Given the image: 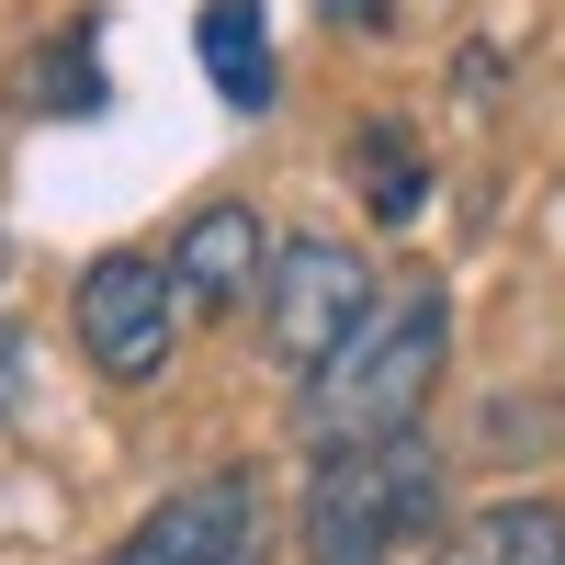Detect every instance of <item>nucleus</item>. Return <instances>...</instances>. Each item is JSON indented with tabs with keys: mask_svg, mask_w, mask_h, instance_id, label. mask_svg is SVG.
I'll return each mask as SVG.
<instances>
[{
	"mask_svg": "<svg viewBox=\"0 0 565 565\" xmlns=\"http://www.w3.org/2000/svg\"><path fill=\"white\" fill-rule=\"evenodd\" d=\"M271 554V509H260V476L226 463V476H193L170 487L148 521H136L103 565H260Z\"/></svg>",
	"mask_w": 565,
	"mask_h": 565,
	"instance_id": "obj_4",
	"label": "nucleus"
},
{
	"mask_svg": "<svg viewBox=\"0 0 565 565\" xmlns=\"http://www.w3.org/2000/svg\"><path fill=\"white\" fill-rule=\"evenodd\" d=\"M373 295H385V282L362 271V249H340V238H282V249H271V282H260L271 362H282V373H317V362L373 317Z\"/></svg>",
	"mask_w": 565,
	"mask_h": 565,
	"instance_id": "obj_3",
	"label": "nucleus"
},
{
	"mask_svg": "<svg viewBox=\"0 0 565 565\" xmlns=\"http://www.w3.org/2000/svg\"><path fill=\"white\" fill-rule=\"evenodd\" d=\"M170 340H181V282L159 260L114 249V260L79 271V351L103 362V385H159Z\"/></svg>",
	"mask_w": 565,
	"mask_h": 565,
	"instance_id": "obj_5",
	"label": "nucleus"
},
{
	"mask_svg": "<svg viewBox=\"0 0 565 565\" xmlns=\"http://www.w3.org/2000/svg\"><path fill=\"white\" fill-rule=\"evenodd\" d=\"M317 12L340 23V34H385V12H396V0H317Z\"/></svg>",
	"mask_w": 565,
	"mask_h": 565,
	"instance_id": "obj_11",
	"label": "nucleus"
},
{
	"mask_svg": "<svg viewBox=\"0 0 565 565\" xmlns=\"http://www.w3.org/2000/svg\"><path fill=\"white\" fill-rule=\"evenodd\" d=\"M170 282L193 295V317H238L260 282H271V238L249 204H204L193 226L170 238Z\"/></svg>",
	"mask_w": 565,
	"mask_h": 565,
	"instance_id": "obj_6",
	"label": "nucleus"
},
{
	"mask_svg": "<svg viewBox=\"0 0 565 565\" xmlns=\"http://www.w3.org/2000/svg\"><path fill=\"white\" fill-rule=\"evenodd\" d=\"M430 565H565V509H554V498H498V509H476Z\"/></svg>",
	"mask_w": 565,
	"mask_h": 565,
	"instance_id": "obj_8",
	"label": "nucleus"
},
{
	"mask_svg": "<svg viewBox=\"0 0 565 565\" xmlns=\"http://www.w3.org/2000/svg\"><path fill=\"white\" fill-rule=\"evenodd\" d=\"M441 362H452V306H441V282H385L373 317L306 373V430H317V452L418 430Z\"/></svg>",
	"mask_w": 565,
	"mask_h": 565,
	"instance_id": "obj_1",
	"label": "nucleus"
},
{
	"mask_svg": "<svg viewBox=\"0 0 565 565\" xmlns=\"http://www.w3.org/2000/svg\"><path fill=\"white\" fill-rule=\"evenodd\" d=\"M441 532V452L396 441H340L306 476V565H396Z\"/></svg>",
	"mask_w": 565,
	"mask_h": 565,
	"instance_id": "obj_2",
	"label": "nucleus"
},
{
	"mask_svg": "<svg viewBox=\"0 0 565 565\" xmlns=\"http://www.w3.org/2000/svg\"><path fill=\"white\" fill-rule=\"evenodd\" d=\"M351 181H362V204L385 215V226H407L418 204H430V170H418V136H407L396 114H373V125L351 136Z\"/></svg>",
	"mask_w": 565,
	"mask_h": 565,
	"instance_id": "obj_9",
	"label": "nucleus"
},
{
	"mask_svg": "<svg viewBox=\"0 0 565 565\" xmlns=\"http://www.w3.org/2000/svg\"><path fill=\"white\" fill-rule=\"evenodd\" d=\"M193 57H204V79H215V103H226V114H271L282 68H271V23H260V0H204Z\"/></svg>",
	"mask_w": 565,
	"mask_h": 565,
	"instance_id": "obj_7",
	"label": "nucleus"
},
{
	"mask_svg": "<svg viewBox=\"0 0 565 565\" xmlns=\"http://www.w3.org/2000/svg\"><path fill=\"white\" fill-rule=\"evenodd\" d=\"M12 362H23V340H12V328H0V396H12Z\"/></svg>",
	"mask_w": 565,
	"mask_h": 565,
	"instance_id": "obj_12",
	"label": "nucleus"
},
{
	"mask_svg": "<svg viewBox=\"0 0 565 565\" xmlns=\"http://www.w3.org/2000/svg\"><path fill=\"white\" fill-rule=\"evenodd\" d=\"M34 90H45V114H103V57H90V12H79L57 45H45Z\"/></svg>",
	"mask_w": 565,
	"mask_h": 565,
	"instance_id": "obj_10",
	"label": "nucleus"
}]
</instances>
